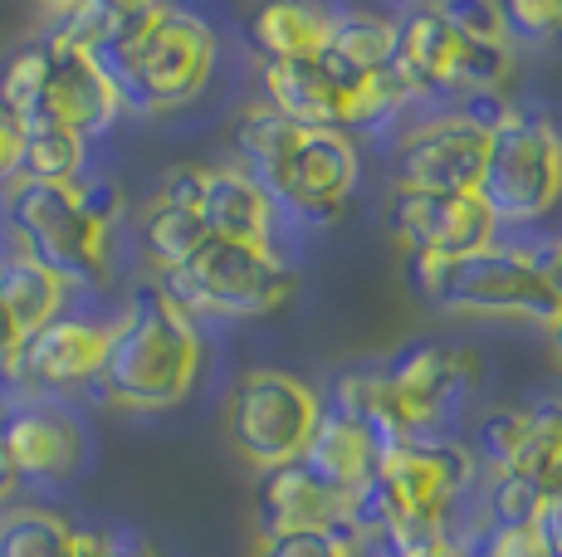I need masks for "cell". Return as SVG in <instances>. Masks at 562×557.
Wrapping results in <instances>:
<instances>
[{"instance_id": "6da1fadb", "label": "cell", "mask_w": 562, "mask_h": 557, "mask_svg": "<svg viewBox=\"0 0 562 557\" xmlns=\"http://www.w3.org/2000/svg\"><path fill=\"white\" fill-rule=\"evenodd\" d=\"M201 372V342L191 318L167 298L161 284H143L127 298V314L108 328L99 382L117 406L161 411L191 391Z\"/></svg>"}, {"instance_id": "7a4b0ae2", "label": "cell", "mask_w": 562, "mask_h": 557, "mask_svg": "<svg viewBox=\"0 0 562 557\" xmlns=\"http://www.w3.org/2000/svg\"><path fill=\"white\" fill-rule=\"evenodd\" d=\"M215 64V35L211 25L187 10H167L147 25L143 39L123 49L117 59L103 64V73L113 79L117 103L133 113H167L191 103L211 79Z\"/></svg>"}, {"instance_id": "3957f363", "label": "cell", "mask_w": 562, "mask_h": 557, "mask_svg": "<svg viewBox=\"0 0 562 557\" xmlns=\"http://www.w3.org/2000/svg\"><path fill=\"white\" fill-rule=\"evenodd\" d=\"M161 288L187 318H269L294 298L299 278L284 260L269 254V245L205 240L181 270L161 274Z\"/></svg>"}, {"instance_id": "277c9868", "label": "cell", "mask_w": 562, "mask_h": 557, "mask_svg": "<svg viewBox=\"0 0 562 557\" xmlns=\"http://www.w3.org/2000/svg\"><path fill=\"white\" fill-rule=\"evenodd\" d=\"M416 278L426 288V298L446 314H480V318H538V323H553L562 314L553 288L543 284L538 260L518 250H499V245H484L474 254L460 260H411Z\"/></svg>"}, {"instance_id": "5b68a950", "label": "cell", "mask_w": 562, "mask_h": 557, "mask_svg": "<svg viewBox=\"0 0 562 557\" xmlns=\"http://www.w3.org/2000/svg\"><path fill=\"white\" fill-rule=\"evenodd\" d=\"M10 230L20 235V250L40 260L69 284H103L108 278V235L99 220L83 211L79 181L74 186H49V181H10L5 196Z\"/></svg>"}, {"instance_id": "8992f818", "label": "cell", "mask_w": 562, "mask_h": 557, "mask_svg": "<svg viewBox=\"0 0 562 557\" xmlns=\"http://www.w3.org/2000/svg\"><path fill=\"white\" fill-rule=\"evenodd\" d=\"M562 196V137L548 117L509 113L490 133L474 201L499 220H538Z\"/></svg>"}, {"instance_id": "52a82bcc", "label": "cell", "mask_w": 562, "mask_h": 557, "mask_svg": "<svg viewBox=\"0 0 562 557\" xmlns=\"http://www.w3.org/2000/svg\"><path fill=\"white\" fill-rule=\"evenodd\" d=\"M323 406L313 387L289 372H245L225 396V435L255 469L299 465Z\"/></svg>"}, {"instance_id": "ba28073f", "label": "cell", "mask_w": 562, "mask_h": 557, "mask_svg": "<svg viewBox=\"0 0 562 557\" xmlns=\"http://www.w3.org/2000/svg\"><path fill=\"white\" fill-rule=\"evenodd\" d=\"M386 225L411 260H460L494 245V216L474 196H430V191L396 186Z\"/></svg>"}, {"instance_id": "9c48e42d", "label": "cell", "mask_w": 562, "mask_h": 557, "mask_svg": "<svg viewBox=\"0 0 562 557\" xmlns=\"http://www.w3.org/2000/svg\"><path fill=\"white\" fill-rule=\"evenodd\" d=\"M45 49V89H40V127H69V133L89 137L103 133L123 103H117L113 79L103 73V64L83 49L64 45V39L45 35L40 39ZM35 133V127H30Z\"/></svg>"}, {"instance_id": "30bf717a", "label": "cell", "mask_w": 562, "mask_h": 557, "mask_svg": "<svg viewBox=\"0 0 562 557\" xmlns=\"http://www.w3.org/2000/svg\"><path fill=\"white\" fill-rule=\"evenodd\" d=\"M490 152V133H480L464 117H440L406 137L396 157V177L406 191H430V196H474Z\"/></svg>"}, {"instance_id": "8fae6325", "label": "cell", "mask_w": 562, "mask_h": 557, "mask_svg": "<svg viewBox=\"0 0 562 557\" xmlns=\"http://www.w3.org/2000/svg\"><path fill=\"white\" fill-rule=\"evenodd\" d=\"M352 186H358V147H352V137L348 133H299L269 201H284L299 216L328 220L352 196Z\"/></svg>"}, {"instance_id": "7c38bea8", "label": "cell", "mask_w": 562, "mask_h": 557, "mask_svg": "<svg viewBox=\"0 0 562 557\" xmlns=\"http://www.w3.org/2000/svg\"><path fill=\"white\" fill-rule=\"evenodd\" d=\"M103 348H108V328L83 323V318H54V323L35 328V333L20 342V352L10 357L5 372L30 396L59 391V387H79V382L99 377Z\"/></svg>"}, {"instance_id": "4fadbf2b", "label": "cell", "mask_w": 562, "mask_h": 557, "mask_svg": "<svg viewBox=\"0 0 562 557\" xmlns=\"http://www.w3.org/2000/svg\"><path fill=\"white\" fill-rule=\"evenodd\" d=\"M396 55L392 73L402 79L406 93L426 89H464V64H470V45L450 30V20L440 15V5L406 10L396 20Z\"/></svg>"}, {"instance_id": "5bb4252c", "label": "cell", "mask_w": 562, "mask_h": 557, "mask_svg": "<svg viewBox=\"0 0 562 557\" xmlns=\"http://www.w3.org/2000/svg\"><path fill=\"white\" fill-rule=\"evenodd\" d=\"M386 475V485L402 495L406 513H440L446 519V509L456 503V495L464 485H470V450L450 445V441H406L396 450H386L382 465H376Z\"/></svg>"}, {"instance_id": "9a60e30c", "label": "cell", "mask_w": 562, "mask_h": 557, "mask_svg": "<svg viewBox=\"0 0 562 557\" xmlns=\"http://www.w3.org/2000/svg\"><path fill=\"white\" fill-rule=\"evenodd\" d=\"M0 445H5L10 465L20 475L40 479H69L83 459V435L74 416L54 411V406H20L0 421Z\"/></svg>"}, {"instance_id": "2e32d148", "label": "cell", "mask_w": 562, "mask_h": 557, "mask_svg": "<svg viewBox=\"0 0 562 557\" xmlns=\"http://www.w3.org/2000/svg\"><path fill=\"white\" fill-rule=\"evenodd\" d=\"M382 377H386V387H392L396 406H402V416L420 431V425H430L460 396L464 377H470V357L456 348L420 342V348H406Z\"/></svg>"}, {"instance_id": "e0dca14e", "label": "cell", "mask_w": 562, "mask_h": 557, "mask_svg": "<svg viewBox=\"0 0 562 557\" xmlns=\"http://www.w3.org/2000/svg\"><path fill=\"white\" fill-rule=\"evenodd\" d=\"M299 465L308 469L313 479H318L328 495H352V489L362 485V479L376 475V465H382V450L376 441L362 431L352 416H342L338 406L333 411L318 416V425H313L304 455H299Z\"/></svg>"}, {"instance_id": "ac0fdd59", "label": "cell", "mask_w": 562, "mask_h": 557, "mask_svg": "<svg viewBox=\"0 0 562 557\" xmlns=\"http://www.w3.org/2000/svg\"><path fill=\"white\" fill-rule=\"evenodd\" d=\"M196 216L211 240L235 245H265L269 235V196L235 167H205L201 177V206Z\"/></svg>"}, {"instance_id": "d6986e66", "label": "cell", "mask_w": 562, "mask_h": 557, "mask_svg": "<svg viewBox=\"0 0 562 557\" xmlns=\"http://www.w3.org/2000/svg\"><path fill=\"white\" fill-rule=\"evenodd\" d=\"M259 499H265V538L299 528H338L342 519V499L328 495L304 465L269 469Z\"/></svg>"}, {"instance_id": "ffe728a7", "label": "cell", "mask_w": 562, "mask_h": 557, "mask_svg": "<svg viewBox=\"0 0 562 557\" xmlns=\"http://www.w3.org/2000/svg\"><path fill=\"white\" fill-rule=\"evenodd\" d=\"M333 10L318 5H269L255 15L250 45L265 55V64H289V59H318L333 35Z\"/></svg>"}, {"instance_id": "44dd1931", "label": "cell", "mask_w": 562, "mask_h": 557, "mask_svg": "<svg viewBox=\"0 0 562 557\" xmlns=\"http://www.w3.org/2000/svg\"><path fill=\"white\" fill-rule=\"evenodd\" d=\"M0 304H5V314L15 318L20 333H35V328H45L59 318L64 308V278L45 270L40 260H30L25 250L20 254H5L0 260Z\"/></svg>"}, {"instance_id": "7402d4cb", "label": "cell", "mask_w": 562, "mask_h": 557, "mask_svg": "<svg viewBox=\"0 0 562 557\" xmlns=\"http://www.w3.org/2000/svg\"><path fill=\"white\" fill-rule=\"evenodd\" d=\"M338 411L352 416V421L376 441L382 455L420 435L416 425L402 416V406H396V396H392V387H386L382 372H352V377H342L338 382Z\"/></svg>"}, {"instance_id": "603a6c76", "label": "cell", "mask_w": 562, "mask_h": 557, "mask_svg": "<svg viewBox=\"0 0 562 557\" xmlns=\"http://www.w3.org/2000/svg\"><path fill=\"white\" fill-rule=\"evenodd\" d=\"M299 133H304V127L284 123L274 109H245L240 123H235V152H240V162H245V177H250L265 196L279 186V171H284L289 152H294Z\"/></svg>"}, {"instance_id": "cb8c5ba5", "label": "cell", "mask_w": 562, "mask_h": 557, "mask_svg": "<svg viewBox=\"0 0 562 557\" xmlns=\"http://www.w3.org/2000/svg\"><path fill=\"white\" fill-rule=\"evenodd\" d=\"M392 55H396V30H392V20H376V15H338L333 20L328 49H323V59L338 64L352 79L392 73Z\"/></svg>"}, {"instance_id": "d4e9b609", "label": "cell", "mask_w": 562, "mask_h": 557, "mask_svg": "<svg viewBox=\"0 0 562 557\" xmlns=\"http://www.w3.org/2000/svg\"><path fill=\"white\" fill-rule=\"evenodd\" d=\"M504 475L533 485L538 495L562 485V401H543L538 411H524V441H518V455Z\"/></svg>"}, {"instance_id": "484cf974", "label": "cell", "mask_w": 562, "mask_h": 557, "mask_svg": "<svg viewBox=\"0 0 562 557\" xmlns=\"http://www.w3.org/2000/svg\"><path fill=\"white\" fill-rule=\"evenodd\" d=\"M83 167V137L69 127H35L20 133V162L15 181H49V186H74Z\"/></svg>"}, {"instance_id": "4316f807", "label": "cell", "mask_w": 562, "mask_h": 557, "mask_svg": "<svg viewBox=\"0 0 562 557\" xmlns=\"http://www.w3.org/2000/svg\"><path fill=\"white\" fill-rule=\"evenodd\" d=\"M205 240H211V235H205V225H201L196 211L157 206V201H153V211L143 216V254L153 260V270H161V274L181 270V264H187Z\"/></svg>"}, {"instance_id": "83f0119b", "label": "cell", "mask_w": 562, "mask_h": 557, "mask_svg": "<svg viewBox=\"0 0 562 557\" xmlns=\"http://www.w3.org/2000/svg\"><path fill=\"white\" fill-rule=\"evenodd\" d=\"M79 528L49 509H15L0 519V557H74Z\"/></svg>"}, {"instance_id": "f1b7e54d", "label": "cell", "mask_w": 562, "mask_h": 557, "mask_svg": "<svg viewBox=\"0 0 562 557\" xmlns=\"http://www.w3.org/2000/svg\"><path fill=\"white\" fill-rule=\"evenodd\" d=\"M518 441H524V411H509V406H494V411H484L480 425H474V445H480L484 465H490L494 475H504V469L514 465Z\"/></svg>"}, {"instance_id": "f546056e", "label": "cell", "mask_w": 562, "mask_h": 557, "mask_svg": "<svg viewBox=\"0 0 562 557\" xmlns=\"http://www.w3.org/2000/svg\"><path fill=\"white\" fill-rule=\"evenodd\" d=\"M504 35L524 39V45H548V39H562V5L558 0H509L499 5Z\"/></svg>"}, {"instance_id": "4dcf8cb0", "label": "cell", "mask_w": 562, "mask_h": 557, "mask_svg": "<svg viewBox=\"0 0 562 557\" xmlns=\"http://www.w3.org/2000/svg\"><path fill=\"white\" fill-rule=\"evenodd\" d=\"M440 15L450 20V30H456L464 45L509 49V35H504L499 5H484V0H450V5H440Z\"/></svg>"}, {"instance_id": "1f68e13d", "label": "cell", "mask_w": 562, "mask_h": 557, "mask_svg": "<svg viewBox=\"0 0 562 557\" xmlns=\"http://www.w3.org/2000/svg\"><path fill=\"white\" fill-rule=\"evenodd\" d=\"M255 557H352V538L342 528H299L259 543Z\"/></svg>"}, {"instance_id": "d6a6232c", "label": "cell", "mask_w": 562, "mask_h": 557, "mask_svg": "<svg viewBox=\"0 0 562 557\" xmlns=\"http://www.w3.org/2000/svg\"><path fill=\"white\" fill-rule=\"evenodd\" d=\"M460 557H543V543H538L533 523H484L470 538V553Z\"/></svg>"}, {"instance_id": "836d02e7", "label": "cell", "mask_w": 562, "mask_h": 557, "mask_svg": "<svg viewBox=\"0 0 562 557\" xmlns=\"http://www.w3.org/2000/svg\"><path fill=\"white\" fill-rule=\"evenodd\" d=\"M538 489L524 485L514 475H499L494 479V495H490V519L494 523H533L538 519Z\"/></svg>"}, {"instance_id": "e575fe53", "label": "cell", "mask_w": 562, "mask_h": 557, "mask_svg": "<svg viewBox=\"0 0 562 557\" xmlns=\"http://www.w3.org/2000/svg\"><path fill=\"white\" fill-rule=\"evenodd\" d=\"M201 177H205V167H177V171H167V181H161V191H157V206L196 211L201 206Z\"/></svg>"}, {"instance_id": "d590c367", "label": "cell", "mask_w": 562, "mask_h": 557, "mask_svg": "<svg viewBox=\"0 0 562 557\" xmlns=\"http://www.w3.org/2000/svg\"><path fill=\"white\" fill-rule=\"evenodd\" d=\"M533 528H538V543H543V557H562V485L543 489Z\"/></svg>"}, {"instance_id": "8d00e7d4", "label": "cell", "mask_w": 562, "mask_h": 557, "mask_svg": "<svg viewBox=\"0 0 562 557\" xmlns=\"http://www.w3.org/2000/svg\"><path fill=\"white\" fill-rule=\"evenodd\" d=\"M20 162V127L5 117V109H0V177H10Z\"/></svg>"}, {"instance_id": "74e56055", "label": "cell", "mask_w": 562, "mask_h": 557, "mask_svg": "<svg viewBox=\"0 0 562 557\" xmlns=\"http://www.w3.org/2000/svg\"><path fill=\"white\" fill-rule=\"evenodd\" d=\"M20 342H25V333L15 328V318L5 314V304H0V372L10 367V357L20 352Z\"/></svg>"}, {"instance_id": "f35d334b", "label": "cell", "mask_w": 562, "mask_h": 557, "mask_svg": "<svg viewBox=\"0 0 562 557\" xmlns=\"http://www.w3.org/2000/svg\"><path fill=\"white\" fill-rule=\"evenodd\" d=\"M538 270H543V284L553 288V298H558V308H562V240L548 250V260H538Z\"/></svg>"}, {"instance_id": "ab89813d", "label": "cell", "mask_w": 562, "mask_h": 557, "mask_svg": "<svg viewBox=\"0 0 562 557\" xmlns=\"http://www.w3.org/2000/svg\"><path fill=\"white\" fill-rule=\"evenodd\" d=\"M15 485H20V469H15V465H10L5 445H0V503H5L10 495H15Z\"/></svg>"}, {"instance_id": "60d3db41", "label": "cell", "mask_w": 562, "mask_h": 557, "mask_svg": "<svg viewBox=\"0 0 562 557\" xmlns=\"http://www.w3.org/2000/svg\"><path fill=\"white\" fill-rule=\"evenodd\" d=\"M548 348H553V362L562 367V314L553 318V323H548Z\"/></svg>"}, {"instance_id": "b9f144b4", "label": "cell", "mask_w": 562, "mask_h": 557, "mask_svg": "<svg viewBox=\"0 0 562 557\" xmlns=\"http://www.w3.org/2000/svg\"><path fill=\"white\" fill-rule=\"evenodd\" d=\"M127 557H157V553L147 548V543H133V548H127Z\"/></svg>"}]
</instances>
